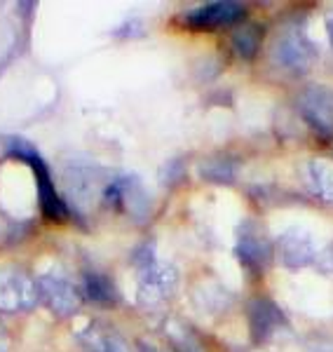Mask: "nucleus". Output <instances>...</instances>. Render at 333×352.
Returning <instances> with one entry per match:
<instances>
[{"instance_id":"obj_1","label":"nucleus","mask_w":333,"mask_h":352,"mask_svg":"<svg viewBox=\"0 0 333 352\" xmlns=\"http://www.w3.org/2000/svg\"><path fill=\"white\" fill-rule=\"evenodd\" d=\"M8 153L31 164L33 174H36L38 200H41V209H43L45 219L52 221V223H61V221L69 219V209H66L64 200L59 197V192L54 190V184L47 172V164L43 162V157L38 155V151L24 139H8Z\"/></svg>"},{"instance_id":"obj_2","label":"nucleus","mask_w":333,"mask_h":352,"mask_svg":"<svg viewBox=\"0 0 333 352\" xmlns=\"http://www.w3.org/2000/svg\"><path fill=\"white\" fill-rule=\"evenodd\" d=\"M38 300V285L21 268L0 270V308L3 310H28Z\"/></svg>"},{"instance_id":"obj_3","label":"nucleus","mask_w":333,"mask_h":352,"mask_svg":"<svg viewBox=\"0 0 333 352\" xmlns=\"http://www.w3.org/2000/svg\"><path fill=\"white\" fill-rule=\"evenodd\" d=\"M176 287V272L172 265L165 263H148L141 272L139 280V298L143 303H160Z\"/></svg>"},{"instance_id":"obj_4","label":"nucleus","mask_w":333,"mask_h":352,"mask_svg":"<svg viewBox=\"0 0 333 352\" xmlns=\"http://www.w3.org/2000/svg\"><path fill=\"white\" fill-rule=\"evenodd\" d=\"M38 285V296L49 305V310H54L56 315L66 317L78 308V292L66 277L59 275H43Z\"/></svg>"},{"instance_id":"obj_5","label":"nucleus","mask_w":333,"mask_h":352,"mask_svg":"<svg viewBox=\"0 0 333 352\" xmlns=\"http://www.w3.org/2000/svg\"><path fill=\"white\" fill-rule=\"evenodd\" d=\"M242 14H244L242 5L225 0V3H209L205 8L195 10V12H190L185 16V21L193 28H221V26L235 24Z\"/></svg>"},{"instance_id":"obj_6","label":"nucleus","mask_w":333,"mask_h":352,"mask_svg":"<svg viewBox=\"0 0 333 352\" xmlns=\"http://www.w3.org/2000/svg\"><path fill=\"white\" fill-rule=\"evenodd\" d=\"M237 254H240L242 263L249 270H263L265 263L270 261V244L258 232L256 226L246 223L240 230V244H237Z\"/></svg>"},{"instance_id":"obj_7","label":"nucleus","mask_w":333,"mask_h":352,"mask_svg":"<svg viewBox=\"0 0 333 352\" xmlns=\"http://www.w3.org/2000/svg\"><path fill=\"white\" fill-rule=\"evenodd\" d=\"M303 106V116L308 118L319 132L329 134L333 132V94H329L326 89H308L301 99Z\"/></svg>"},{"instance_id":"obj_8","label":"nucleus","mask_w":333,"mask_h":352,"mask_svg":"<svg viewBox=\"0 0 333 352\" xmlns=\"http://www.w3.org/2000/svg\"><path fill=\"white\" fill-rule=\"evenodd\" d=\"M249 322H251V333L256 340L268 338L275 331V327L282 322V312L273 300L268 298H256L249 305Z\"/></svg>"},{"instance_id":"obj_9","label":"nucleus","mask_w":333,"mask_h":352,"mask_svg":"<svg viewBox=\"0 0 333 352\" xmlns=\"http://www.w3.org/2000/svg\"><path fill=\"white\" fill-rule=\"evenodd\" d=\"M275 54H277L279 64L291 68V71H303V68H308L310 61H312V50H310V45L298 36H289L282 43H277Z\"/></svg>"},{"instance_id":"obj_10","label":"nucleus","mask_w":333,"mask_h":352,"mask_svg":"<svg viewBox=\"0 0 333 352\" xmlns=\"http://www.w3.org/2000/svg\"><path fill=\"white\" fill-rule=\"evenodd\" d=\"M314 249L312 244L308 240H301V235L298 232H289V235L282 240V256H284V263L286 265H303L308 263L310 258H312Z\"/></svg>"},{"instance_id":"obj_11","label":"nucleus","mask_w":333,"mask_h":352,"mask_svg":"<svg viewBox=\"0 0 333 352\" xmlns=\"http://www.w3.org/2000/svg\"><path fill=\"white\" fill-rule=\"evenodd\" d=\"M308 181L317 195L333 202V162H312L308 167Z\"/></svg>"},{"instance_id":"obj_12","label":"nucleus","mask_w":333,"mask_h":352,"mask_svg":"<svg viewBox=\"0 0 333 352\" xmlns=\"http://www.w3.org/2000/svg\"><path fill=\"white\" fill-rule=\"evenodd\" d=\"M258 45H261V31H258L256 26H242L233 36V50L237 56H242V59L256 56Z\"/></svg>"},{"instance_id":"obj_13","label":"nucleus","mask_w":333,"mask_h":352,"mask_svg":"<svg viewBox=\"0 0 333 352\" xmlns=\"http://www.w3.org/2000/svg\"><path fill=\"white\" fill-rule=\"evenodd\" d=\"M84 289H87V296L92 300H97V303H113L115 300V292H113V285L106 277L101 275H87V280H84Z\"/></svg>"},{"instance_id":"obj_14","label":"nucleus","mask_w":333,"mask_h":352,"mask_svg":"<svg viewBox=\"0 0 333 352\" xmlns=\"http://www.w3.org/2000/svg\"><path fill=\"white\" fill-rule=\"evenodd\" d=\"M202 176H207L209 181H216V184H228L235 176V167L225 157H216V160L202 164Z\"/></svg>"},{"instance_id":"obj_15","label":"nucleus","mask_w":333,"mask_h":352,"mask_svg":"<svg viewBox=\"0 0 333 352\" xmlns=\"http://www.w3.org/2000/svg\"><path fill=\"white\" fill-rule=\"evenodd\" d=\"M89 350L92 352H125L122 343L111 333H89Z\"/></svg>"},{"instance_id":"obj_16","label":"nucleus","mask_w":333,"mask_h":352,"mask_svg":"<svg viewBox=\"0 0 333 352\" xmlns=\"http://www.w3.org/2000/svg\"><path fill=\"white\" fill-rule=\"evenodd\" d=\"M5 350V333H3V329H0V352Z\"/></svg>"}]
</instances>
